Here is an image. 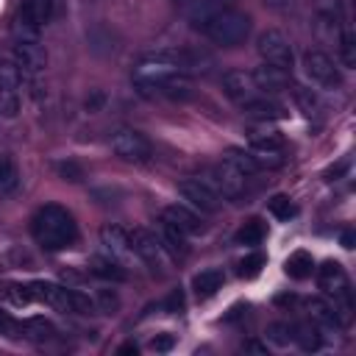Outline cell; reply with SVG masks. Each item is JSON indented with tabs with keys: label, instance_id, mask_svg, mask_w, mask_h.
Returning a JSON list of instances; mask_svg holds the SVG:
<instances>
[{
	"label": "cell",
	"instance_id": "8d00e7d4",
	"mask_svg": "<svg viewBox=\"0 0 356 356\" xmlns=\"http://www.w3.org/2000/svg\"><path fill=\"white\" fill-rule=\"evenodd\" d=\"M92 300H95V309L103 314H114L120 309V295L114 289H97Z\"/></svg>",
	"mask_w": 356,
	"mask_h": 356
},
{
	"label": "cell",
	"instance_id": "83f0119b",
	"mask_svg": "<svg viewBox=\"0 0 356 356\" xmlns=\"http://www.w3.org/2000/svg\"><path fill=\"white\" fill-rule=\"evenodd\" d=\"M309 312H312V320L323 328H339V317L334 312V303L328 300H320V298H312L309 300Z\"/></svg>",
	"mask_w": 356,
	"mask_h": 356
},
{
	"label": "cell",
	"instance_id": "ee69618b",
	"mask_svg": "<svg viewBox=\"0 0 356 356\" xmlns=\"http://www.w3.org/2000/svg\"><path fill=\"white\" fill-rule=\"evenodd\" d=\"M172 345H175L172 334H156L150 339V350H156V353H167V350H172Z\"/></svg>",
	"mask_w": 356,
	"mask_h": 356
},
{
	"label": "cell",
	"instance_id": "9a60e30c",
	"mask_svg": "<svg viewBox=\"0 0 356 356\" xmlns=\"http://www.w3.org/2000/svg\"><path fill=\"white\" fill-rule=\"evenodd\" d=\"M253 81L259 86V92L264 95H273V92H284L289 83H292V72L284 70V67H275V64H261L256 72H253Z\"/></svg>",
	"mask_w": 356,
	"mask_h": 356
},
{
	"label": "cell",
	"instance_id": "d590c367",
	"mask_svg": "<svg viewBox=\"0 0 356 356\" xmlns=\"http://www.w3.org/2000/svg\"><path fill=\"white\" fill-rule=\"evenodd\" d=\"M267 209H270V214H273L275 220H289V217L295 214V203H292L286 195H273V197L267 200Z\"/></svg>",
	"mask_w": 356,
	"mask_h": 356
},
{
	"label": "cell",
	"instance_id": "3957f363",
	"mask_svg": "<svg viewBox=\"0 0 356 356\" xmlns=\"http://www.w3.org/2000/svg\"><path fill=\"white\" fill-rule=\"evenodd\" d=\"M172 72H181L178 64L172 61V56H170V53H153V56L142 58V61L134 67V83L139 86L142 95H150V92H156V86H159L167 75H172Z\"/></svg>",
	"mask_w": 356,
	"mask_h": 356
},
{
	"label": "cell",
	"instance_id": "e575fe53",
	"mask_svg": "<svg viewBox=\"0 0 356 356\" xmlns=\"http://www.w3.org/2000/svg\"><path fill=\"white\" fill-rule=\"evenodd\" d=\"M267 264V259H264V253H259V250H253V253H248L242 261H239V275L242 278H256L259 273H261V267Z\"/></svg>",
	"mask_w": 356,
	"mask_h": 356
},
{
	"label": "cell",
	"instance_id": "7bdbcfd3",
	"mask_svg": "<svg viewBox=\"0 0 356 356\" xmlns=\"http://www.w3.org/2000/svg\"><path fill=\"white\" fill-rule=\"evenodd\" d=\"M103 106H106V92H103V89H92V92L83 97V108H86L89 114L103 111Z\"/></svg>",
	"mask_w": 356,
	"mask_h": 356
},
{
	"label": "cell",
	"instance_id": "7c38bea8",
	"mask_svg": "<svg viewBox=\"0 0 356 356\" xmlns=\"http://www.w3.org/2000/svg\"><path fill=\"white\" fill-rule=\"evenodd\" d=\"M317 281H320V289L328 295V298H348L350 295V284H348V273L339 261H325L320 270H317Z\"/></svg>",
	"mask_w": 356,
	"mask_h": 356
},
{
	"label": "cell",
	"instance_id": "484cf974",
	"mask_svg": "<svg viewBox=\"0 0 356 356\" xmlns=\"http://www.w3.org/2000/svg\"><path fill=\"white\" fill-rule=\"evenodd\" d=\"M284 270H286L289 278L303 281V278H309V275L314 273V259H312V253H306V250H295V253L286 259Z\"/></svg>",
	"mask_w": 356,
	"mask_h": 356
},
{
	"label": "cell",
	"instance_id": "7402d4cb",
	"mask_svg": "<svg viewBox=\"0 0 356 356\" xmlns=\"http://www.w3.org/2000/svg\"><path fill=\"white\" fill-rule=\"evenodd\" d=\"M89 273L97 275V278H103V281H125L128 278L125 267L120 261H114L111 256H95L89 261Z\"/></svg>",
	"mask_w": 356,
	"mask_h": 356
},
{
	"label": "cell",
	"instance_id": "f546056e",
	"mask_svg": "<svg viewBox=\"0 0 356 356\" xmlns=\"http://www.w3.org/2000/svg\"><path fill=\"white\" fill-rule=\"evenodd\" d=\"M264 234H267L264 222H261L259 217H250V220H245V222H242V228L236 231V245H248V248L261 245Z\"/></svg>",
	"mask_w": 356,
	"mask_h": 356
},
{
	"label": "cell",
	"instance_id": "f907efd6",
	"mask_svg": "<svg viewBox=\"0 0 356 356\" xmlns=\"http://www.w3.org/2000/svg\"><path fill=\"white\" fill-rule=\"evenodd\" d=\"M267 6H273V8H281V6H286V0H264Z\"/></svg>",
	"mask_w": 356,
	"mask_h": 356
},
{
	"label": "cell",
	"instance_id": "74e56055",
	"mask_svg": "<svg viewBox=\"0 0 356 356\" xmlns=\"http://www.w3.org/2000/svg\"><path fill=\"white\" fill-rule=\"evenodd\" d=\"M22 81V72L17 67V61H8V58H0V86H8V89H17Z\"/></svg>",
	"mask_w": 356,
	"mask_h": 356
},
{
	"label": "cell",
	"instance_id": "6da1fadb",
	"mask_svg": "<svg viewBox=\"0 0 356 356\" xmlns=\"http://www.w3.org/2000/svg\"><path fill=\"white\" fill-rule=\"evenodd\" d=\"M31 234L44 250H64L75 242L78 228L72 214L58 203H44L31 217Z\"/></svg>",
	"mask_w": 356,
	"mask_h": 356
},
{
	"label": "cell",
	"instance_id": "9c48e42d",
	"mask_svg": "<svg viewBox=\"0 0 356 356\" xmlns=\"http://www.w3.org/2000/svg\"><path fill=\"white\" fill-rule=\"evenodd\" d=\"M222 92L228 95V100H234L236 106H245L250 103L253 97H259V86L253 81V72H245V70H231L222 75Z\"/></svg>",
	"mask_w": 356,
	"mask_h": 356
},
{
	"label": "cell",
	"instance_id": "d6986e66",
	"mask_svg": "<svg viewBox=\"0 0 356 356\" xmlns=\"http://www.w3.org/2000/svg\"><path fill=\"white\" fill-rule=\"evenodd\" d=\"M242 111H245L248 117H253V120H261V122H267V120H284V117H286V108H284L278 100L267 97V95L253 97L250 103L242 106Z\"/></svg>",
	"mask_w": 356,
	"mask_h": 356
},
{
	"label": "cell",
	"instance_id": "603a6c76",
	"mask_svg": "<svg viewBox=\"0 0 356 356\" xmlns=\"http://www.w3.org/2000/svg\"><path fill=\"white\" fill-rule=\"evenodd\" d=\"M222 281H225L222 270L209 267V270H200V273L192 278V289H195V295H197V298H211V295L222 286Z\"/></svg>",
	"mask_w": 356,
	"mask_h": 356
},
{
	"label": "cell",
	"instance_id": "836d02e7",
	"mask_svg": "<svg viewBox=\"0 0 356 356\" xmlns=\"http://www.w3.org/2000/svg\"><path fill=\"white\" fill-rule=\"evenodd\" d=\"M17 114H19V95H17V89L0 86V117L14 120Z\"/></svg>",
	"mask_w": 356,
	"mask_h": 356
},
{
	"label": "cell",
	"instance_id": "d4e9b609",
	"mask_svg": "<svg viewBox=\"0 0 356 356\" xmlns=\"http://www.w3.org/2000/svg\"><path fill=\"white\" fill-rule=\"evenodd\" d=\"M222 161H228L231 167H236L245 178H250V175L259 172V164H256L253 153H250V150H242V147H228V150L222 153Z\"/></svg>",
	"mask_w": 356,
	"mask_h": 356
},
{
	"label": "cell",
	"instance_id": "52a82bcc",
	"mask_svg": "<svg viewBox=\"0 0 356 356\" xmlns=\"http://www.w3.org/2000/svg\"><path fill=\"white\" fill-rule=\"evenodd\" d=\"M178 192L200 214H217L220 211V203L222 200H220V195L203 178H184V181H178Z\"/></svg>",
	"mask_w": 356,
	"mask_h": 356
},
{
	"label": "cell",
	"instance_id": "4dcf8cb0",
	"mask_svg": "<svg viewBox=\"0 0 356 356\" xmlns=\"http://www.w3.org/2000/svg\"><path fill=\"white\" fill-rule=\"evenodd\" d=\"M292 95H295V103L303 108V114L306 117H314V114H320V97L309 89V86H292Z\"/></svg>",
	"mask_w": 356,
	"mask_h": 356
},
{
	"label": "cell",
	"instance_id": "f35d334b",
	"mask_svg": "<svg viewBox=\"0 0 356 356\" xmlns=\"http://www.w3.org/2000/svg\"><path fill=\"white\" fill-rule=\"evenodd\" d=\"M70 312H75V314H92L97 309H95V300L89 295H83L78 289H70Z\"/></svg>",
	"mask_w": 356,
	"mask_h": 356
},
{
	"label": "cell",
	"instance_id": "60d3db41",
	"mask_svg": "<svg viewBox=\"0 0 356 356\" xmlns=\"http://www.w3.org/2000/svg\"><path fill=\"white\" fill-rule=\"evenodd\" d=\"M267 339L275 345H289L292 342V325L289 323H270L267 325Z\"/></svg>",
	"mask_w": 356,
	"mask_h": 356
},
{
	"label": "cell",
	"instance_id": "f1b7e54d",
	"mask_svg": "<svg viewBox=\"0 0 356 356\" xmlns=\"http://www.w3.org/2000/svg\"><path fill=\"white\" fill-rule=\"evenodd\" d=\"M19 189V167L11 156H0V195H14Z\"/></svg>",
	"mask_w": 356,
	"mask_h": 356
},
{
	"label": "cell",
	"instance_id": "b9f144b4",
	"mask_svg": "<svg viewBox=\"0 0 356 356\" xmlns=\"http://www.w3.org/2000/svg\"><path fill=\"white\" fill-rule=\"evenodd\" d=\"M56 172H58V178L72 181V184L83 178V170H81L75 161H70V159H67V161H56Z\"/></svg>",
	"mask_w": 356,
	"mask_h": 356
},
{
	"label": "cell",
	"instance_id": "44dd1931",
	"mask_svg": "<svg viewBox=\"0 0 356 356\" xmlns=\"http://www.w3.org/2000/svg\"><path fill=\"white\" fill-rule=\"evenodd\" d=\"M50 17H53V0H22L17 11V19L33 28H42Z\"/></svg>",
	"mask_w": 356,
	"mask_h": 356
},
{
	"label": "cell",
	"instance_id": "5bb4252c",
	"mask_svg": "<svg viewBox=\"0 0 356 356\" xmlns=\"http://www.w3.org/2000/svg\"><path fill=\"white\" fill-rule=\"evenodd\" d=\"M161 220H164V222H170V225H175V228H178V231H184L186 236H192V234H203V231H206L203 220H200L192 209L178 206V203L164 206V209H161Z\"/></svg>",
	"mask_w": 356,
	"mask_h": 356
},
{
	"label": "cell",
	"instance_id": "4fadbf2b",
	"mask_svg": "<svg viewBox=\"0 0 356 356\" xmlns=\"http://www.w3.org/2000/svg\"><path fill=\"white\" fill-rule=\"evenodd\" d=\"M100 242H103L106 253H108L114 261H120V264H125L131 256H136L134 248H131L128 234H125L120 225H103V228H100Z\"/></svg>",
	"mask_w": 356,
	"mask_h": 356
},
{
	"label": "cell",
	"instance_id": "ba28073f",
	"mask_svg": "<svg viewBox=\"0 0 356 356\" xmlns=\"http://www.w3.org/2000/svg\"><path fill=\"white\" fill-rule=\"evenodd\" d=\"M220 197H228V200H236V197H242V192H245V186H248V178L236 170V167H231L228 161H220L217 167H211V172L203 178Z\"/></svg>",
	"mask_w": 356,
	"mask_h": 356
},
{
	"label": "cell",
	"instance_id": "1f68e13d",
	"mask_svg": "<svg viewBox=\"0 0 356 356\" xmlns=\"http://www.w3.org/2000/svg\"><path fill=\"white\" fill-rule=\"evenodd\" d=\"M22 331H25V337H31V339H36V342H44V339L53 337V325H50L44 317H31V320H25V323H22Z\"/></svg>",
	"mask_w": 356,
	"mask_h": 356
},
{
	"label": "cell",
	"instance_id": "d6a6232c",
	"mask_svg": "<svg viewBox=\"0 0 356 356\" xmlns=\"http://www.w3.org/2000/svg\"><path fill=\"white\" fill-rule=\"evenodd\" d=\"M339 61L345 67H356V39L350 28H342L339 33Z\"/></svg>",
	"mask_w": 356,
	"mask_h": 356
},
{
	"label": "cell",
	"instance_id": "8992f818",
	"mask_svg": "<svg viewBox=\"0 0 356 356\" xmlns=\"http://www.w3.org/2000/svg\"><path fill=\"white\" fill-rule=\"evenodd\" d=\"M303 72H306V78H309L312 83H317V86H323V89H337V86L342 83V75H339L337 64H334L331 56L323 53V50H309V53L303 56Z\"/></svg>",
	"mask_w": 356,
	"mask_h": 356
},
{
	"label": "cell",
	"instance_id": "7a4b0ae2",
	"mask_svg": "<svg viewBox=\"0 0 356 356\" xmlns=\"http://www.w3.org/2000/svg\"><path fill=\"white\" fill-rule=\"evenodd\" d=\"M203 33H206L214 44H220V47H236V44H242V42L248 39V33H250V17H248L245 11H236V8L222 6V8L206 22Z\"/></svg>",
	"mask_w": 356,
	"mask_h": 356
},
{
	"label": "cell",
	"instance_id": "681fc988",
	"mask_svg": "<svg viewBox=\"0 0 356 356\" xmlns=\"http://www.w3.org/2000/svg\"><path fill=\"white\" fill-rule=\"evenodd\" d=\"M245 350H253V353H267V348H264V345H259V342H248V345H245Z\"/></svg>",
	"mask_w": 356,
	"mask_h": 356
},
{
	"label": "cell",
	"instance_id": "e0dca14e",
	"mask_svg": "<svg viewBox=\"0 0 356 356\" xmlns=\"http://www.w3.org/2000/svg\"><path fill=\"white\" fill-rule=\"evenodd\" d=\"M178 6H181V11H184V17L192 22V28L203 31L206 22H209L225 3H222V0H178Z\"/></svg>",
	"mask_w": 356,
	"mask_h": 356
},
{
	"label": "cell",
	"instance_id": "5b68a950",
	"mask_svg": "<svg viewBox=\"0 0 356 356\" xmlns=\"http://www.w3.org/2000/svg\"><path fill=\"white\" fill-rule=\"evenodd\" d=\"M108 145H111V150H114L120 159L134 161V164H142V161H147V159L153 156V145L147 142V136L139 134V131H134V128H120V131H114L111 139H108Z\"/></svg>",
	"mask_w": 356,
	"mask_h": 356
},
{
	"label": "cell",
	"instance_id": "ffe728a7",
	"mask_svg": "<svg viewBox=\"0 0 356 356\" xmlns=\"http://www.w3.org/2000/svg\"><path fill=\"white\" fill-rule=\"evenodd\" d=\"M156 236H159L161 248H164L170 256H178V259H184V256L189 253V245H186V234H184V231H178L175 225H170V222L159 220V225H156Z\"/></svg>",
	"mask_w": 356,
	"mask_h": 356
},
{
	"label": "cell",
	"instance_id": "30bf717a",
	"mask_svg": "<svg viewBox=\"0 0 356 356\" xmlns=\"http://www.w3.org/2000/svg\"><path fill=\"white\" fill-rule=\"evenodd\" d=\"M128 239H131L134 253H136L142 261H147V264H153V267H164L167 250L161 248V242H159V236H156L153 231H147V228H134V231L128 234Z\"/></svg>",
	"mask_w": 356,
	"mask_h": 356
},
{
	"label": "cell",
	"instance_id": "4316f807",
	"mask_svg": "<svg viewBox=\"0 0 356 356\" xmlns=\"http://www.w3.org/2000/svg\"><path fill=\"white\" fill-rule=\"evenodd\" d=\"M292 342H298L300 350H317L320 348V325L317 323H300V325H292Z\"/></svg>",
	"mask_w": 356,
	"mask_h": 356
},
{
	"label": "cell",
	"instance_id": "816d5d0a",
	"mask_svg": "<svg viewBox=\"0 0 356 356\" xmlns=\"http://www.w3.org/2000/svg\"><path fill=\"white\" fill-rule=\"evenodd\" d=\"M222 3H231V0H222Z\"/></svg>",
	"mask_w": 356,
	"mask_h": 356
},
{
	"label": "cell",
	"instance_id": "7dc6e473",
	"mask_svg": "<svg viewBox=\"0 0 356 356\" xmlns=\"http://www.w3.org/2000/svg\"><path fill=\"white\" fill-rule=\"evenodd\" d=\"M342 248H348V250L353 248V231H350V228L342 231Z\"/></svg>",
	"mask_w": 356,
	"mask_h": 356
},
{
	"label": "cell",
	"instance_id": "277c9868",
	"mask_svg": "<svg viewBox=\"0 0 356 356\" xmlns=\"http://www.w3.org/2000/svg\"><path fill=\"white\" fill-rule=\"evenodd\" d=\"M256 50H259V56H261L264 64H275V67H284V70L292 72V67H295V50H292V42L281 31L270 28V31L259 33Z\"/></svg>",
	"mask_w": 356,
	"mask_h": 356
},
{
	"label": "cell",
	"instance_id": "ac0fdd59",
	"mask_svg": "<svg viewBox=\"0 0 356 356\" xmlns=\"http://www.w3.org/2000/svg\"><path fill=\"white\" fill-rule=\"evenodd\" d=\"M156 95H161V97H167V100H178V103H184V100H189V97L195 95V83H192L189 75H184V72H172V75H167V78L156 86Z\"/></svg>",
	"mask_w": 356,
	"mask_h": 356
},
{
	"label": "cell",
	"instance_id": "ab89813d",
	"mask_svg": "<svg viewBox=\"0 0 356 356\" xmlns=\"http://www.w3.org/2000/svg\"><path fill=\"white\" fill-rule=\"evenodd\" d=\"M6 298H8L14 306H28V303L33 300V292H31V286H25V284H8V286H6Z\"/></svg>",
	"mask_w": 356,
	"mask_h": 356
},
{
	"label": "cell",
	"instance_id": "8fae6325",
	"mask_svg": "<svg viewBox=\"0 0 356 356\" xmlns=\"http://www.w3.org/2000/svg\"><path fill=\"white\" fill-rule=\"evenodd\" d=\"M14 61H17L19 72L36 75V72L44 70L47 56H44V47L39 44V39H17V44H14Z\"/></svg>",
	"mask_w": 356,
	"mask_h": 356
},
{
	"label": "cell",
	"instance_id": "bcb514c9",
	"mask_svg": "<svg viewBox=\"0 0 356 356\" xmlns=\"http://www.w3.org/2000/svg\"><path fill=\"white\" fill-rule=\"evenodd\" d=\"M17 325H14V320L6 314V312H0V334H11Z\"/></svg>",
	"mask_w": 356,
	"mask_h": 356
},
{
	"label": "cell",
	"instance_id": "cb8c5ba5",
	"mask_svg": "<svg viewBox=\"0 0 356 356\" xmlns=\"http://www.w3.org/2000/svg\"><path fill=\"white\" fill-rule=\"evenodd\" d=\"M250 150L256 153H284V136L278 131H253Z\"/></svg>",
	"mask_w": 356,
	"mask_h": 356
},
{
	"label": "cell",
	"instance_id": "f6af8a7d",
	"mask_svg": "<svg viewBox=\"0 0 356 356\" xmlns=\"http://www.w3.org/2000/svg\"><path fill=\"white\" fill-rule=\"evenodd\" d=\"M161 306H164V312H170V314H172V312H181V309H184V292H181V289H172V292L164 298Z\"/></svg>",
	"mask_w": 356,
	"mask_h": 356
},
{
	"label": "cell",
	"instance_id": "c3c4849f",
	"mask_svg": "<svg viewBox=\"0 0 356 356\" xmlns=\"http://www.w3.org/2000/svg\"><path fill=\"white\" fill-rule=\"evenodd\" d=\"M136 350H139V348H136L134 342H125V345H120V348H117V353H120V356H125V353H134V356H136Z\"/></svg>",
	"mask_w": 356,
	"mask_h": 356
},
{
	"label": "cell",
	"instance_id": "2e32d148",
	"mask_svg": "<svg viewBox=\"0 0 356 356\" xmlns=\"http://www.w3.org/2000/svg\"><path fill=\"white\" fill-rule=\"evenodd\" d=\"M31 292H33V300L56 309V312H70V289L67 286H58V284H50V281H33L28 284Z\"/></svg>",
	"mask_w": 356,
	"mask_h": 356
}]
</instances>
